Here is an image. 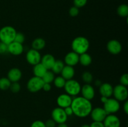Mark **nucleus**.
Instances as JSON below:
<instances>
[{
    "mask_svg": "<svg viewBox=\"0 0 128 127\" xmlns=\"http://www.w3.org/2000/svg\"><path fill=\"white\" fill-rule=\"evenodd\" d=\"M71 107L73 114L80 118H85L90 115L92 109L91 101L82 97H77L73 98Z\"/></svg>",
    "mask_w": 128,
    "mask_h": 127,
    "instance_id": "f257e3e1",
    "label": "nucleus"
},
{
    "mask_svg": "<svg viewBox=\"0 0 128 127\" xmlns=\"http://www.w3.org/2000/svg\"><path fill=\"white\" fill-rule=\"evenodd\" d=\"M90 48V41L86 37L79 36L73 39L71 43L72 51L78 55L86 53Z\"/></svg>",
    "mask_w": 128,
    "mask_h": 127,
    "instance_id": "f03ea898",
    "label": "nucleus"
},
{
    "mask_svg": "<svg viewBox=\"0 0 128 127\" xmlns=\"http://www.w3.org/2000/svg\"><path fill=\"white\" fill-rule=\"evenodd\" d=\"M16 31L10 26H4L0 29V41L8 45L14 40Z\"/></svg>",
    "mask_w": 128,
    "mask_h": 127,
    "instance_id": "7ed1b4c3",
    "label": "nucleus"
},
{
    "mask_svg": "<svg viewBox=\"0 0 128 127\" xmlns=\"http://www.w3.org/2000/svg\"><path fill=\"white\" fill-rule=\"evenodd\" d=\"M66 93L70 96H76L81 92V86L78 81L71 79L66 81L64 86Z\"/></svg>",
    "mask_w": 128,
    "mask_h": 127,
    "instance_id": "20e7f679",
    "label": "nucleus"
},
{
    "mask_svg": "<svg viewBox=\"0 0 128 127\" xmlns=\"http://www.w3.org/2000/svg\"><path fill=\"white\" fill-rule=\"evenodd\" d=\"M43 84L44 82L42 78L34 76L31 77L28 82L27 88L30 92L35 93L42 90Z\"/></svg>",
    "mask_w": 128,
    "mask_h": 127,
    "instance_id": "39448f33",
    "label": "nucleus"
},
{
    "mask_svg": "<svg viewBox=\"0 0 128 127\" xmlns=\"http://www.w3.org/2000/svg\"><path fill=\"white\" fill-rule=\"evenodd\" d=\"M103 108L106 111L108 115L116 113L120 109V102L115 98H108V99L103 103Z\"/></svg>",
    "mask_w": 128,
    "mask_h": 127,
    "instance_id": "423d86ee",
    "label": "nucleus"
},
{
    "mask_svg": "<svg viewBox=\"0 0 128 127\" xmlns=\"http://www.w3.org/2000/svg\"><path fill=\"white\" fill-rule=\"evenodd\" d=\"M112 95L114 98L118 101H126L128 97V90L126 86L119 84L115 86L113 88V93Z\"/></svg>",
    "mask_w": 128,
    "mask_h": 127,
    "instance_id": "0eeeda50",
    "label": "nucleus"
},
{
    "mask_svg": "<svg viewBox=\"0 0 128 127\" xmlns=\"http://www.w3.org/2000/svg\"><path fill=\"white\" fill-rule=\"evenodd\" d=\"M68 116L64 112V108L56 107L51 112V118L56 123H66L68 120Z\"/></svg>",
    "mask_w": 128,
    "mask_h": 127,
    "instance_id": "6e6552de",
    "label": "nucleus"
},
{
    "mask_svg": "<svg viewBox=\"0 0 128 127\" xmlns=\"http://www.w3.org/2000/svg\"><path fill=\"white\" fill-rule=\"evenodd\" d=\"M26 59L30 64L34 66L41 62V56L38 51L31 49L26 53Z\"/></svg>",
    "mask_w": 128,
    "mask_h": 127,
    "instance_id": "1a4fd4ad",
    "label": "nucleus"
},
{
    "mask_svg": "<svg viewBox=\"0 0 128 127\" xmlns=\"http://www.w3.org/2000/svg\"><path fill=\"white\" fill-rule=\"evenodd\" d=\"M90 115L94 122H102L108 114L103 108L96 107L92 109Z\"/></svg>",
    "mask_w": 128,
    "mask_h": 127,
    "instance_id": "9d476101",
    "label": "nucleus"
},
{
    "mask_svg": "<svg viewBox=\"0 0 128 127\" xmlns=\"http://www.w3.org/2000/svg\"><path fill=\"white\" fill-rule=\"evenodd\" d=\"M104 127H120L121 122L118 117L114 114H109L102 122Z\"/></svg>",
    "mask_w": 128,
    "mask_h": 127,
    "instance_id": "9b49d317",
    "label": "nucleus"
},
{
    "mask_svg": "<svg viewBox=\"0 0 128 127\" xmlns=\"http://www.w3.org/2000/svg\"><path fill=\"white\" fill-rule=\"evenodd\" d=\"M107 50L112 55H118L122 51V45L117 40L112 39L109 41L107 44Z\"/></svg>",
    "mask_w": 128,
    "mask_h": 127,
    "instance_id": "f8f14e48",
    "label": "nucleus"
},
{
    "mask_svg": "<svg viewBox=\"0 0 128 127\" xmlns=\"http://www.w3.org/2000/svg\"><path fill=\"white\" fill-rule=\"evenodd\" d=\"M82 97L86 99L91 101L94 98L95 96V90L91 84L84 85L81 88V92Z\"/></svg>",
    "mask_w": 128,
    "mask_h": 127,
    "instance_id": "ddd939ff",
    "label": "nucleus"
},
{
    "mask_svg": "<svg viewBox=\"0 0 128 127\" xmlns=\"http://www.w3.org/2000/svg\"><path fill=\"white\" fill-rule=\"evenodd\" d=\"M72 100V98L71 96L69 95L67 93H62L58 97L56 102H57V104L59 107L65 108L71 106Z\"/></svg>",
    "mask_w": 128,
    "mask_h": 127,
    "instance_id": "4468645a",
    "label": "nucleus"
},
{
    "mask_svg": "<svg viewBox=\"0 0 128 127\" xmlns=\"http://www.w3.org/2000/svg\"><path fill=\"white\" fill-rule=\"evenodd\" d=\"M8 52L13 56H20L23 52L24 47L22 44L13 41L8 45Z\"/></svg>",
    "mask_w": 128,
    "mask_h": 127,
    "instance_id": "2eb2a0df",
    "label": "nucleus"
},
{
    "mask_svg": "<svg viewBox=\"0 0 128 127\" xmlns=\"http://www.w3.org/2000/svg\"><path fill=\"white\" fill-rule=\"evenodd\" d=\"M79 56H80V55H78L73 51L68 52L65 56L64 63L66 64V65L74 67L78 64Z\"/></svg>",
    "mask_w": 128,
    "mask_h": 127,
    "instance_id": "dca6fc26",
    "label": "nucleus"
},
{
    "mask_svg": "<svg viewBox=\"0 0 128 127\" xmlns=\"http://www.w3.org/2000/svg\"><path fill=\"white\" fill-rule=\"evenodd\" d=\"M7 78L11 82H18L22 77V72L18 68H12L8 72Z\"/></svg>",
    "mask_w": 128,
    "mask_h": 127,
    "instance_id": "f3484780",
    "label": "nucleus"
},
{
    "mask_svg": "<svg viewBox=\"0 0 128 127\" xmlns=\"http://www.w3.org/2000/svg\"><path fill=\"white\" fill-rule=\"evenodd\" d=\"M100 93L102 97L110 98L113 93V87L110 83H103L100 86Z\"/></svg>",
    "mask_w": 128,
    "mask_h": 127,
    "instance_id": "a211bd4d",
    "label": "nucleus"
},
{
    "mask_svg": "<svg viewBox=\"0 0 128 127\" xmlns=\"http://www.w3.org/2000/svg\"><path fill=\"white\" fill-rule=\"evenodd\" d=\"M56 59L51 54H46L41 57V63L44 66L47 70H51L53 66Z\"/></svg>",
    "mask_w": 128,
    "mask_h": 127,
    "instance_id": "6ab92c4d",
    "label": "nucleus"
},
{
    "mask_svg": "<svg viewBox=\"0 0 128 127\" xmlns=\"http://www.w3.org/2000/svg\"><path fill=\"white\" fill-rule=\"evenodd\" d=\"M61 77H63L66 80L72 79L75 75V70L73 67L69 65H64L61 72Z\"/></svg>",
    "mask_w": 128,
    "mask_h": 127,
    "instance_id": "aec40b11",
    "label": "nucleus"
},
{
    "mask_svg": "<svg viewBox=\"0 0 128 127\" xmlns=\"http://www.w3.org/2000/svg\"><path fill=\"white\" fill-rule=\"evenodd\" d=\"M47 70H48L45 68L44 66L41 62L34 65L33 70H32L34 76L40 77V78H42L43 77V75L47 72Z\"/></svg>",
    "mask_w": 128,
    "mask_h": 127,
    "instance_id": "412c9836",
    "label": "nucleus"
},
{
    "mask_svg": "<svg viewBox=\"0 0 128 127\" xmlns=\"http://www.w3.org/2000/svg\"><path fill=\"white\" fill-rule=\"evenodd\" d=\"M31 46H32V49L40 51L45 47L46 41L41 37H38L32 41Z\"/></svg>",
    "mask_w": 128,
    "mask_h": 127,
    "instance_id": "4be33fe9",
    "label": "nucleus"
},
{
    "mask_svg": "<svg viewBox=\"0 0 128 127\" xmlns=\"http://www.w3.org/2000/svg\"><path fill=\"white\" fill-rule=\"evenodd\" d=\"M79 62L83 66H88L92 62V57L87 52L80 54L79 56Z\"/></svg>",
    "mask_w": 128,
    "mask_h": 127,
    "instance_id": "5701e85b",
    "label": "nucleus"
},
{
    "mask_svg": "<svg viewBox=\"0 0 128 127\" xmlns=\"http://www.w3.org/2000/svg\"><path fill=\"white\" fill-rule=\"evenodd\" d=\"M64 67V63L61 60H58L55 61L51 70L54 74H58V73H61Z\"/></svg>",
    "mask_w": 128,
    "mask_h": 127,
    "instance_id": "b1692460",
    "label": "nucleus"
},
{
    "mask_svg": "<svg viewBox=\"0 0 128 127\" xmlns=\"http://www.w3.org/2000/svg\"><path fill=\"white\" fill-rule=\"evenodd\" d=\"M54 78V73L52 71H50V70H48L47 72L45 73L43 77H42V79L43 80L44 83H51L53 82Z\"/></svg>",
    "mask_w": 128,
    "mask_h": 127,
    "instance_id": "393cba45",
    "label": "nucleus"
},
{
    "mask_svg": "<svg viewBox=\"0 0 128 127\" xmlns=\"http://www.w3.org/2000/svg\"><path fill=\"white\" fill-rule=\"evenodd\" d=\"M117 13L121 17H127L128 16V6L127 4H122L119 6L117 9Z\"/></svg>",
    "mask_w": 128,
    "mask_h": 127,
    "instance_id": "a878e982",
    "label": "nucleus"
},
{
    "mask_svg": "<svg viewBox=\"0 0 128 127\" xmlns=\"http://www.w3.org/2000/svg\"><path fill=\"white\" fill-rule=\"evenodd\" d=\"M11 83V81L7 77H2L0 78V90H6L9 89Z\"/></svg>",
    "mask_w": 128,
    "mask_h": 127,
    "instance_id": "bb28decb",
    "label": "nucleus"
},
{
    "mask_svg": "<svg viewBox=\"0 0 128 127\" xmlns=\"http://www.w3.org/2000/svg\"><path fill=\"white\" fill-rule=\"evenodd\" d=\"M66 81V80L63 77H61V76H58V77H55L53 80V82L55 87L58 88H62L64 86Z\"/></svg>",
    "mask_w": 128,
    "mask_h": 127,
    "instance_id": "cd10ccee",
    "label": "nucleus"
},
{
    "mask_svg": "<svg viewBox=\"0 0 128 127\" xmlns=\"http://www.w3.org/2000/svg\"><path fill=\"white\" fill-rule=\"evenodd\" d=\"M82 79L84 83L90 84L92 81V75L90 72H84L82 74Z\"/></svg>",
    "mask_w": 128,
    "mask_h": 127,
    "instance_id": "c85d7f7f",
    "label": "nucleus"
},
{
    "mask_svg": "<svg viewBox=\"0 0 128 127\" xmlns=\"http://www.w3.org/2000/svg\"><path fill=\"white\" fill-rule=\"evenodd\" d=\"M9 89H10L11 92L12 93H16L21 90V85L18 82H11Z\"/></svg>",
    "mask_w": 128,
    "mask_h": 127,
    "instance_id": "c756f323",
    "label": "nucleus"
},
{
    "mask_svg": "<svg viewBox=\"0 0 128 127\" xmlns=\"http://www.w3.org/2000/svg\"><path fill=\"white\" fill-rule=\"evenodd\" d=\"M24 40H25V37L24 36L23 34L20 32H16L14 41H15V42H18V43L22 44V43L24 42Z\"/></svg>",
    "mask_w": 128,
    "mask_h": 127,
    "instance_id": "7c9ffc66",
    "label": "nucleus"
},
{
    "mask_svg": "<svg viewBox=\"0 0 128 127\" xmlns=\"http://www.w3.org/2000/svg\"><path fill=\"white\" fill-rule=\"evenodd\" d=\"M88 0H73L74 6L77 7L78 8L84 7L87 3Z\"/></svg>",
    "mask_w": 128,
    "mask_h": 127,
    "instance_id": "2f4dec72",
    "label": "nucleus"
},
{
    "mask_svg": "<svg viewBox=\"0 0 128 127\" xmlns=\"http://www.w3.org/2000/svg\"><path fill=\"white\" fill-rule=\"evenodd\" d=\"M79 12H80V10L79 8H78L76 6H72L71 8L69 10V14L72 17H76L79 14Z\"/></svg>",
    "mask_w": 128,
    "mask_h": 127,
    "instance_id": "473e14b6",
    "label": "nucleus"
},
{
    "mask_svg": "<svg viewBox=\"0 0 128 127\" xmlns=\"http://www.w3.org/2000/svg\"><path fill=\"white\" fill-rule=\"evenodd\" d=\"M120 84L127 87L128 85V73H124L120 77Z\"/></svg>",
    "mask_w": 128,
    "mask_h": 127,
    "instance_id": "72a5a7b5",
    "label": "nucleus"
},
{
    "mask_svg": "<svg viewBox=\"0 0 128 127\" xmlns=\"http://www.w3.org/2000/svg\"><path fill=\"white\" fill-rule=\"evenodd\" d=\"M8 52V45L0 41V54H4Z\"/></svg>",
    "mask_w": 128,
    "mask_h": 127,
    "instance_id": "f704fd0d",
    "label": "nucleus"
},
{
    "mask_svg": "<svg viewBox=\"0 0 128 127\" xmlns=\"http://www.w3.org/2000/svg\"><path fill=\"white\" fill-rule=\"evenodd\" d=\"M30 127H46L44 122L41 120H36L32 122Z\"/></svg>",
    "mask_w": 128,
    "mask_h": 127,
    "instance_id": "c9c22d12",
    "label": "nucleus"
},
{
    "mask_svg": "<svg viewBox=\"0 0 128 127\" xmlns=\"http://www.w3.org/2000/svg\"><path fill=\"white\" fill-rule=\"evenodd\" d=\"M44 123L45 125H46V127H56V123L52 118L50 120H48Z\"/></svg>",
    "mask_w": 128,
    "mask_h": 127,
    "instance_id": "e433bc0d",
    "label": "nucleus"
},
{
    "mask_svg": "<svg viewBox=\"0 0 128 127\" xmlns=\"http://www.w3.org/2000/svg\"><path fill=\"white\" fill-rule=\"evenodd\" d=\"M90 127H104L102 122H94L90 125Z\"/></svg>",
    "mask_w": 128,
    "mask_h": 127,
    "instance_id": "4c0bfd02",
    "label": "nucleus"
},
{
    "mask_svg": "<svg viewBox=\"0 0 128 127\" xmlns=\"http://www.w3.org/2000/svg\"><path fill=\"white\" fill-rule=\"evenodd\" d=\"M64 110L65 113H66V114L67 115L68 117H69V116H71L72 114H73V112H72V108H71V106H70V107H66V108H64Z\"/></svg>",
    "mask_w": 128,
    "mask_h": 127,
    "instance_id": "58836bf2",
    "label": "nucleus"
},
{
    "mask_svg": "<svg viewBox=\"0 0 128 127\" xmlns=\"http://www.w3.org/2000/svg\"><path fill=\"white\" fill-rule=\"evenodd\" d=\"M42 89H43L45 92H49L51 89V85L50 83H44L43 86H42Z\"/></svg>",
    "mask_w": 128,
    "mask_h": 127,
    "instance_id": "ea45409f",
    "label": "nucleus"
},
{
    "mask_svg": "<svg viewBox=\"0 0 128 127\" xmlns=\"http://www.w3.org/2000/svg\"><path fill=\"white\" fill-rule=\"evenodd\" d=\"M123 109L126 114H128V101L126 100L123 106Z\"/></svg>",
    "mask_w": 128,
    "mask_h": 127,
    "instance_id": "a19ab883",
    "label": "nucleus"
},
{
    "mask_svg": "<svg viewBox=\"0 0 128 127\" xmlns=\"http://www.w3.org/2000/svg\"><path fill=\"white\" fill-rule=\"evenodd\" d=\"M57 127H68V125L66 123H59Z\"/></svg>",
    "mask_w": 128,
    "mask_h": 127,
    "instance_id": "79ce46f5",
    "label": "nucleus"
},
{
    "mask_svg": "<svg viewBox=\"0 0 128 127\" xmlns=\"http://www.w3.org/2000/svg\"><path fill=\"white\" fill-rule=\"evenodd\" d=\"M95 83H96V85H97V86L98 85L100 86L101 84H102V83H101V81L100 80H96V82H95Z\"/></svg>",
    "mask_w": 128,
    "mask_h": 127,
    "instance_id": "37998d69",
    "label": "nucleus"
},
{
    "mask_svg": "<svg viewBox=\"0 0 128 127\" xmlns=\"http://www.w3.org/2000/svg\"><path fill=\"white\" fill-rule=\"evenodd\" d=\"M81 127H90V125L88 124H84V125H82Z\"/></svg>",
    "mask_w": 128,
    "mask_h": 127,
    "instance_id": "c03bdc74",
    "label": "nucleus"
}]
</instances>
